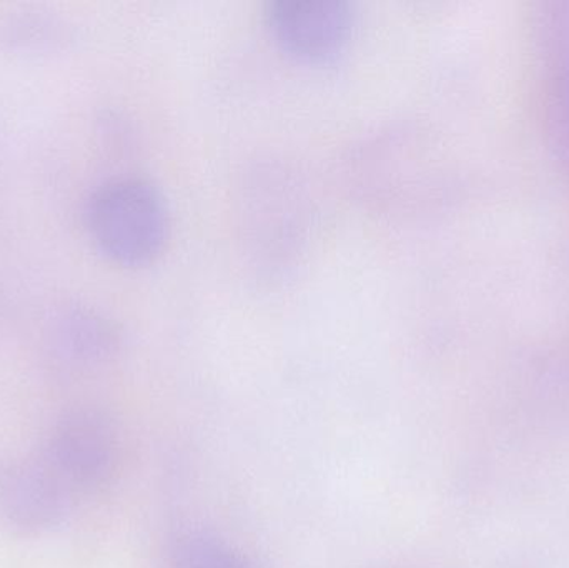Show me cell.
<instances>
[{"instance_id":"cell-5","label":"cell","mask_w":569,"mask_h":568,"mask_svg":"<svg viewBox=\"0 0 569 568\" xmlns=\"http://www.w3.org/2000/svg\"><path fill=\"white\" fill-rule=\"evenodd\" d=\"M119 329L112 320L90 307L73 306L57 319L53 347L70 366L93 367L119 352Z\"/></svg>"},{"instance_id":"cell-6","label":"cell","mask_w":569,"mask_h":568,"mask_svg":"<svg viewBox=\"0 0 569 568\" xmlns=\"http://www.w3.org/2000/svg\"><path fill=\"white\" fill-rule=\"evenodd\" d=\"M0 40L17 52H56L69 47L72 30L59 17L26 10L3 20Z\"/></svg>"},{"instance_id":"cell-7","label":"cell","mask_w":569,"mask_h":568,"mask_svg":"<svg viewBox=\"0 0 569 568\" xmlns=\"http://www.w3.org/2000/svg\"><path fill=\"white\" fill-rule=\"evenodd\" d=\"M177 568H250L247 560L217 540L192 537L179 550Z\"/></svg>"},{"instance_id":"cell-3","label":"cell","mask_w":569,"mask_h":568,"mask_svg":"<svg viewBox=\"0 0 569 568\" xmlns=\"http://www.w3.org/2000/svg\"><path fill=\"white\" fill-rule=\"evenodd\" d=\"M266 20L283 52L323 66L347 50L355 9L347 0H273L267 6Z\"/></svg>"},{"instance_id":"cell-1","label":"cell","mask_w":569,"mask_h":568,"mask_svg":"<svg viewBox=\"0 0 569 568\" xmlns=\"http://www.w3.org/2000/svg\"><path fill=\"white\" fill-rule=\"evenodd\" d=\"M87 230L99 252L122 267L153 262L169 239L166 199L149 180L122 177L109 180L90 197Z\"/></svg>"},{"instance_id":"cell-4","label":"cell","mask_w":569,"mask_h":568,"mask_svg":"<svg viewBox=\"0 0 569 568\" xmlns=\"http://www.w3.org/2000/svg\"><path fill=\"white\" fill-rule=\"evenodd\" d=\"M73 492L43 457L0 464V519L27 536L50 532L66 520Z\"/></svg>"},{"instance_id":"cell-2","label":"cell","mask_w":569,"mask_h":568,"mask_svg":"<svg viewBox=\"0 0 569 568\" xmlns=\"http://www.w3.org/2000/svg\"><path fill=\"white\" fill-rule=\"evenodd\" d=\"M43 459L73 496L96 492L109 484L119 462V437L100 410H70L53 426Z\"/></svg>"}]
</instances>
